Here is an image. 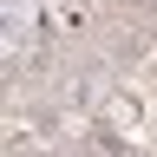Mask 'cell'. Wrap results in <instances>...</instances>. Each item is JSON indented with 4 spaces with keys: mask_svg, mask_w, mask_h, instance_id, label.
Instances as JSON below:
<instances>
[]
</instances>
